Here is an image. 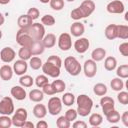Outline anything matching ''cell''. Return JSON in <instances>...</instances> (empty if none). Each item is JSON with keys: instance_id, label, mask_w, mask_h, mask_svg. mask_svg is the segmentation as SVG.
Wrapping results in <instances>:
<instances>
[{"instance_id": "cell-9", "label": "cell", "mask_w": 128, "mask_h": 128, "mask_svg": "<svg viewBox=\"0 0 128 128\" xmlns=\"http://www.w3.org/2000/svg\"><path fill=\"white\" fill-rule=\"evenodd\" d=\"M106 10L110 14H121L125 10V6L120 0H113L109 2L106 6Z\"/></svg>"}, {"instance_id": "cell-44", "label": "cell", "mask_w": 128, "mask_h": 128, "mask_svg": "<svg viewBox=\"0 0 128 128\" xmlns=\"http://www.w3.org/2000/svg\"><path fill=\"white\" fill-rule=\"evenodd\" d=\"M117 99L118 101L123 104V105H127L128 104V92L126 91H119L118 95H117Z\"/></svg>"}, {"instance_id": "cell-33", "label": "cell", "mask_w": 128, "mask_h": 128, "mask_svg": "<svg viewBox=\"0 0 128 128\" xmlns=\"http://www.w3.org/2000/svg\"><path fill=\"white\" fill-rule=\"evenodd\" d=\"M107 91H108L107 86L103 83H97L93 87V92L97 96H104V95H106Z\"/></svg>"}, {"instance_id": "cell-31", "label": "cell", "mask_w": 128, "mask_h": 128, "mask_svg": "<svg viewBox=\"0 0 128 128\" xmlns=\"http://www.w3.org/2000/svg\"><path fill=\"white\" fill-rule=\"evenodd\" d=\"M105 116H106V119H107V121H108L109 123L115 124V123H117V122L120 121V114H119V112H118L117 110H115V109H113V110H111L110 112H108Z\"/></svg>"}, {"instance_id": "cell-8", "label": "cell", "mask_w": 128, "mask_h": 128, "mask_svg": "<svg viewBox=\"0 0 128 128\" xmlns=\"http://www.w3.org/2000/svg\"><path fill=\"white\" fill-rule=\"evenodd\" d=\"M42 71L45 75H48L52 78H58L60 75V67L46 61L44 64H42Z\"/></svg>"}, {"instance_id": "cell-13", "label": "cell", "mask_w": 128, "mask_h": 128, "mask_svg": "<svg viewBox=\"0 0 128 128\" xmlns=\"http://www.w3.org/2000/svg\"><path fill=\"white\" fill-rule=\"evenodd\" d=\"M74 49L76 50V52L77 53H79V54H83V53H85L87 50H88V48H89V46H90V42H89V40L87 39V38H85V37H80V38H78L75 42H74Z\"/></svg>"}, {"instance_id": "cell-41", "label": "cell", "mask_w": 128, "mask_h": 128, "mask_svg": "<svg viewBox=\"0 0 128 128\" xmlns=\"http://www.w3.org/2000/svg\"><path fill=\"white\" fill-rule=\"evenodd\" d=\"M55 22H56L55 18L50 14H46V15L42 16V18H41V23L45 26H53L55 24Z\"/></svg>"}, {"instance_id": "cell-51", "label": "cell", "mask_w": 128, "mask_h": 128, "mask_svg": "<svg viewBox=\"0 0 128 128\" xmlns=\"http://www.w3.org/2000/svg\"><path fill=\"white\" fill-rule=\"evenodd\" d=\"M72 126H73V128H86L87 124L84 121H75L72 124Z\"/></svg>"}, {"instance_id": "cell-17", "label": "cell", "mask_w": 128, "mask_h": 128, "mask_svg": "<svg viewBox=\"0 0 128 128\" xmlns=\"http://www.w3.org/2000/svg\"><path fill=\"white\" fill-rule=\"evenodd\" d=\"M10 93L13 98H15L16 100H19V101H22L27 97V93H26L25 89L23 88V86H21V85L13 86L11 88Z\"/></svg>"}, {"instance_id": "cell-10", "label": "cell", "mask_w": 128, "mask_h": 128, "mask_svg": "<svg viewBox=\"0 0 128 128\" xmlns=\"http://www.w3.org/2000/svg\"><path fill=\"white\" fill-rule=\"evenodd\" d=\"M58 47L62 51H68L72 47L71 35L68 33H61L58 37Z\"/></svg>"}, {"instance_id": "cell-5", "label": "cell", "mask_w": 128, "mask_h": 128, "mask_svg": "<svg viewBox=\"0 0 128 128\" xmlns=\"http://www.w3.org/2000/svg\"><path fill=\"white\" fill-rule=\"evenodd\" d=\"M16 41L20 46L30 47L34 40L29 35L27 28H20L16 33Z\"/></svg>"}, {"instance_id": "cell-11", "label": "cell", "mask_w": 128, "mask_h": 128, "mask_svg": "<svg viewBox=\"0 0 128 128\" xmlns=\"http://www.w3.org/2000/svg\"><path fill=\"white\" fill-rule=\"evenodd\" d=\"M83 71L86 77L88 78H93L96 73H97V64L94 60L92 59H88L84 62L83 65Z\"/></svg>"}, {"instance_id": "cell-22", "label": "cell", "mask_w": 128, "mask_h": 128, "mask_svg": "<svg viewBox=\"0 0 128 128\" xmlns=\"http://www.w3.org/2000/svg\"><path fill=\"white\" fill-rule=\"evenodd\" d=\"M42 43L45 48H52L56 44V36L53 33H48V34L44 35V37L42 39Z\"/></svg>"}, {"instance_id": "cell-21", "label": "cell", "mask_w": 128, "mask_h": 128, "mask_svg": "<svg viewBox=\"0 0 128 128\" xmlns=\"http://www.w3.org/2000/svg\"><path fill=\"white\" fill-rule=\"evenodd\" d=\"M17 23H18L19 28H28L33 24V20L27 14H23L18 17Z\"/></svg>"}, {"instance_id": "cell-40", "label": "cell", "mask_w": 128, "mask_h": 128, "mask_svg": "<svg viewBox=\"0 0 128 128\" xmlns=\"http://www.w3.org/2000/svg\"><path fill=\"white\" fill-rule=\"evenodd\" d=\"M12 126V120L8 115L0 116V128H10Z\"/></svg>"}, {"instance_id": "cell-16", "label": "cell", "mask_w": 128, "mask_h": 128, "mask_svg": "<svg viewBox=\"0 0 128 128\" xmlns=\"http://www.w3.org/2000/svg\"><path fill=\"white\" fill-rule=\"evenodd\" d=\"M27 69H28V64L25 60H22V59H19V60H16L13 64V71L16 75H24L26 72H27Z\"/></svg>"}, {"instance_id": "cell-24", "label": "cell", "mask_w": 128, "mask_h": 128, "mask_svg": "<svg viewBox=\"0 0 128 128\" xmlns=\"http://www.w3.org/2000/svg\"><path fill=\"white\" fill-rule=\"evenodd\" d=\"M47 114V108L45 105L43 104H36L33 108V115L36 117V118H39V119H42L46 116Z\"/></svg>"}, {"instance_id": "cell-15", "label": "cell", "mask_w": 128, "mask_h": 128, "mask_svg": "<svg viewBox=\"0 0 128 128\" xmlns=\"http://www.w3.org/2000/svg\"><path fill=\"white\" fill-rule=\"evenodd\" d=\"M16 52L11 47H4L0 51V59L4 63H10L15 59Z\"/></svg>"}, {"instance_id": "cell-19", "label": "cell", "mask_w": 128, "mask_h": 128, "mask_svg": "<svg viewBox=\"0 0 128 128\" xmlns=\"http://www.w3.org/2000/svg\"><path fill=\"white\" fill-rule=\"evenodd\" d=\"M13 73H14L13 68L11 66L7 65V64H5V65H3V66L0 67V77L4 81L11 80L12 77H13Z\"/></svg>"}, {"instance_id": "cell-6", "label": "cell", "mask_w": 128, "mask_h": 128, "mask_svg": "<svg viewBox=\"0 0 128 128\" xmlns=\"http://www.w3.org/2000/svg\"><path fill=\"white\" fill-rule=\"evenodd\" d=\"M15 111L14 108V103L11 97H4L0 101V114L2 115H11Z\"/></svg>"}, {"instance_id": "cell-14", "label": "cell", "mask_w": 128, "mask_h": 128, "mask_svg": "<svg viewBox=\"0 0 128 128\" xmlns=\"http://www.w3.org/2000/svg\"><path fill=\"white\" fill-rule=\"evenodd\" d=\"M100 106H101V108H102V111H103L104 115H106L108 112H110L111 110L114 109L115 102H114L113 98L104 95V96H102V98L100 99Z\"/></svg>"}, {"instance_id": "cell-57", "label": "cell", "mask_w": 128, "mask_h": 128, "mask_svg": "<svg viewBox=\"0 0 128 128\" xmlns=\"http://www.w3.org/2000/svg\"><path fill=\"white\" fill-rule=\"evenodd\" d=\"M41 3H43V4H47V3H49V1L50 0H39Z\"/></svg>"}, {"instance_id": "cell-58", "label": "cell", "mask_w": 128, "mask_h": 128, "mask_svg": "<svg viewBox=\"0 0 128 128\" xmlns=\"http://www.w3.org/2000/svg\"><path fill=\"white\" fill-rule=\"evenodd\" d=\"M1 38H2V31L0 30V39H1Z\"/></svg>"}, {"instance_id": "cell-4", "label": "cell", "mask_w": 128, "mask_h": 128, "mask_svg": "<svg viewBox=\"0 0 128 128\" xmlns=\"http://www.w3.org/2000/svg\"><path fill=\"white\" fill-rule=\"evenodd\" d=\"M27 31L33 40H42L45 35V28L42 23H33L27 28Z\"/></svg>"}, {"instance_id": "cell-46", "label": "cell", "mask_w": 128, "mask_h": 128, "mask_svg": "<svg viewBox=\"0 0 128 128\" xmlns=\"http://www.w3.org/2000/svg\"><path fill=\"white\" fill-rule=\"evenodd\" d=\"M70 122L71 121H74V120H76V118H77V116H78V114H77V111L75 110V109H73V108H71V109H68L67 111H66V113H65V115H64Z\"/></svg>"}, {"instance_id": "cell-7", "label": "cell", "mask_w": 128, "mask_h": 128, "mask_svg": "<svg viewBox=\"0 0 128 128\" xmlns=\"http://www.w3.org/2000/svg\"><path fill=\"white\" fill-rule=\"evenodd\" d=\"M62 110V101L59 97H51L48 101V113L52 116L58 115Z\"/></svg>"}, {"instance_id": "cell-27", "label": "cell", "mask_w": 128, "mask_h": 128, "mask_svg": "<svg viewBox=\"0 0 128 128\" xmlns=\"http://www.w3.org/2000/svg\"><path fill=\"white\" fill-rule=\"evenodd\" d=\"M103 121V117L101 114L99 113H93L89 116V124L92 127H98L102 124Z\"/></svg>"}, {"instance_id": "cell-37", "label": "cell", "mask_w": 128, "mask_h": 128, "mask_svg": "<svg viewBox=\"0 0 128 128\" xmlns=\"http://www.w3.org/2000/svg\"><path fill=\"white\" fill-rule=\"evenodd\" d=\"M116 75L121 78V79H125L128 77V65L127 64H123L120 65L117 69H116Z\"/></svg>"}, {"instance_id": "cell-36", "label": "cell", "mask_w": 128, "mask_h": 128, "mask_svg": "<svg viewBox=\"0 0 128 128\" xmlns=\"http://www.w3.org/2000/svg\"><path fill=\"white\" fill-rule=\"evenodd\" d=\"M61 101H62V104H64L65 106H72L75 102V96L72 93L67 92L62 96Z\"/></svg>"}, {"instance_id": "cell-56", "label": "cell", "mask_w": 128, "mask_h": 128, "mask_svg": "<svg viewBox=\"0 0 128 128\" xmlns=\"http://www.w3.org/2000/svg\"><path fill=\"white\" fill-rule=\"evenodd\" d=\"M10 1H11V0H0V4H1V5H6V4H8Z\"/></svg>"}, {"instance_id": "cell-47", "label": "cell", "mask_w": 128, "mask_h": 128, "mask_svg": "<svg viewBox=\"0 0 128 128\" xmlns=\"http://www.w3.org/2000/svg\"><path fill=\"white\" fill-rule=\"evenodd\" d=\"M27 15L30 16V18H31L32 20H36V19L39 18L40 12H39V10H38L36 7H32V8H30V9L27 11Z\"/></svg>"}, {"instance_id": "cell-54", "label": "cell", "mask_w": 128, "mask_h": 128, "mask_svg": "<svg viewBox=\"0 0 128 128\" xmlns=\"http://www.w3.org/2000/svg\"><path fill=\"white\" fill-rule=\"evenodd\" d=\"M23 128H34V124L30 121H26L23 125Z\"/></svg>"}, {"instance_id": "cell-38", "label": "cell", "mask_w": 128, "mask_h": 128, "mask_svg": "<svg viewBox=\"0 0 128 128\" xmlns=\"http://www.w3.org/2000/svg\"><path fill=\"white\" fill-rule=\"evenodd\" d=\"M42 64H43L42 63V60L39 57H37V56H34V57H32V58L29 59V65H30V67L33 70L40 69L42 67Z\"/></svg>"}, {"instance_id": "cell-20", "label": "cell", "mask_w": 128, "mask_h": 128, "mask_svg": "<svg viewBox=\"0 0 128 128\" xmlns=\"http://www.w3.org/2000/svg\"><path fill=\"white\" fill-rule=\"evenodd\" d=\"M30 50H31L32 55H34V56L42 54L45 50V47L42 43V40H34L30 46Z\"/></svg>"}, {"instance_id": "cell-23", "label": "cell", "mask_w": 128, "mask_h": 128, "mask_svg": "<svg viewBox=\"0 0 128 128\" xmlns=\"http://www.w3.org/2000/svg\"><path fill=\"white\" fill-rule=\"evenodd\" d=\"M106 56V51L104 48H101V47H98L96 49H94L91 53V59L94 60L95 62H99V61H102Z\"/></svg>"}, {"instance_id": "cell-55", "label": "cell", "mask_w": 128, "mask_h": 128, "mask_svg": "<svg viewBox=\"0 0 128 128\" xmlns=\"http://www.w3.org/2000/svg\"><path fill=\"white\" fill-rule=\"evenodd\" d=\"M4 22H5V18H4V16H3V14H2V13H0V26H1V25H3V24H4Z\"/></svg>"}, {"instance_id": "cell-45", "label": "cell", "mask_w": 128, "mask_h": 128, "mask_svg": "<svg viewBox=\"0 0 128 128\" xmlns=\"http://www.w3.org/2000/svg\"><path fill=\"white\" fill-rule=\"evenodd\" d=\"M70 16H71V18H72L73 20H75V21H78V20L84 18V17H83V14H82V12H81V10L79 9V7L73 9V10L71 11V13H70Z\"/></svg>"}, {"instance_id": "cell-30", "label": "cell", "mask_w": 128, "mask_h": 128, "mask_svg": "<svg viewBox=\"0 0 128 128\" xmlns=\"http://www.w3.org/2000/svg\"><path fill=\"white\" fill-rule=\"evenodd\" d=\"M110 86H111L112 90L119 92V91L123 90V88H124V82H123V80H122L121 78L116 77V78H113V79L111 80Z\"/></svg>"}, {"instance_id": "cell-34", "label": "cell", "mask_w": 128, "mask_h": 128, "mask_svg": "<svg viewBox=\"0 0 128 128\" xmlns=\"http://www.w3.org/2000/svg\"><path fill=\"white\" fill-rule=\"evenodd\" d=\"M117 38L126 40L128 38V26L127 25H117Z\"/></svg>"}, {"instance_id": "cell-53", "label": "cell", "mask_w": 128, "mask_h": 128, "mask_svg": "<svg viewBox=\"0 0 128 128\" xmlns=\"http://www.w3.org/2000/svg\"><path fill=\"white\" fill-rule=\"evenodd\" d=\"M35 126H36V128H47L48 123L45 120H40V121H38V123Z\"/></svg>"}, {"instance_id": "cell-49", "label": "cell", "mask_w": 128, "mask_h": 128, "mask_svg": "<svg viewBox=\"0 0 128 128\" xmlns=\"http://www.w3.org/2000/svg\"><path fill=\"white\" fill-rule=\"evenodd\" d=\"M119 52L123 56H128V43L127 42H123V43L120 44V46H119Z\"/></svg>"}, {"instance_id": "cell-26", "label": "cell", "mask_w": 128, "mask_h": 128, "mask_svg": "<svg viewBox=\"0 0 128 128\" xmlns=\"http://www.w3.org/2000/svg\"><path fill=\"white\" fill-rule=\"evenodd\" d=\"M105 36L109 40H114L117 38V25L109 24L105 28Z\"/></svg>"}, {"instance_id": "cell-32", "label": "cell", "mask_w": 128, "mask_h": 128, "mask_svg": "<svg viewBox=\"0 0 128 128\" xmlns=\"http://www.w3.org/2000/svg\"><path fill=\"white\" fill-rule=\"evenodd\" d=\"M18 56L20 59L22 60H29L32 56V53H31V50H30V47H25V46H21V48L19 49L18 51Z\"/></svg>"}, {"instance_id": "cell-59", "label": "cell", "mask_w": 128, "mask_h": 128, "mask_svg": "<svg viewBox=\"0 0 128 128\" xmlns=\"http://www.w3.org/2000/svg\"><path fill=\"white\" fill-rule=\"evenodd\" d=\"M66 1H68V2H73V1H75V0H66Z\"/></svg>"}, {"instance_id": "cell-42", "label": "cell", "mask_w": 128, "mask_h": 128, "mask_svg": "<svg viewBox=\"0 0 128 128\" xmlns=\"http://www.w3.org/2000/svg\"><path fill=\"white\" fill-rule=\"evenodd\" d=\"M56 125L58 128H69L70 127V121L65 116H60L56 120Z\"/></svg>"}, {"instance_id": "cell-2", "label": "cell", "mask_w": 128, "mask_h": 128, "mask_svg": "<svg viewBox=\"0 0 128 128\" xmlns=\"http://www.w3.org/2000/svg\"><path fill=\"white\" fill-rule=\"evenodd\" d=\"M64 67L65 70L71 75V76H77L80 74L81 72V64L79 63V61L73 57V56H68L65 58L64 60Z\"/></svg>"}, {"instance_id": "cell-1", "label": "cell", "mask_w": 128, "mask_h": 128, "mask_svg": "<svg viewBox=\"0 0 128 128\" xmlns=\"http://www.w3.org/2000/svg\"><path fill=\"white\" fill-rule=\"evenodd\" d=\"M76 103H77V114L82 116V117H86L91 113L92 107H93V100L85 95V94H81L79 95L76 99H75Z\"/></svg>"}, {"instance_id": "cell-28", "label": "cell", "mask_w": 128, "mask_h": 128, "mask_svg": "<svg viewBox=\"0 0 128 128\" xmlns=\"http://www.w3.org/2000/svg\"><path fill=\"white\" fill-rule=\"evenodd\" d=\"M104 67L107 71H113L117 67V60L113 56H108L105 58L104 61Z\"/></svg>"}, {"instance_id": "cell-48", "label": "cell", "mask_w": 128, "mask_h": 128, "mask_svg": "<svg viewBox=\"0 0 128 128\" xmlns=\"http://www.w3.org/2000/svg\"><path fill=\"white\" fill-rule=\"evenodd\" d=\"M47 61L50 62V63H52V64H54V65H56V66H58V67H60V68L62 66V60H61V58L59 56H56V55H51L47 59Z\"/></svg>"}, {"instance_id": "cell-29", "label": "cell", "mask_w": 128, "mask_h": 128, "mask_svg": "<svg viewBox=\"0 0 128 128\" xmlns=\"http://www.w3.org/2000/svg\"><path fill=\"white\" fill-rule=\"evenodd\" d=\"M51 86H52V88H53L55 94H56V93H61V92H63V91L65 90V88H66L65 82H64L63 80H61V79H56V80H54V81L51 83Z\"/></svg>"}, {"instance_id": "cell-35", "label": "cell", "mask_w": 128, "mask_h": 128, "mask_svg": "<svg viewBox=\"0 0 128 128\" xmlns=\"http://www.w3.org/2000/svg\"><path fill=\"white\" fill-rule=\"evenodd\" d=\"M19 83L23 87H31L34 84V79L30 75H21L19 78Z\"/></svg>"}, {"instance_id": "cell-52", "label": "cell", "mask_w": 128, "mask_h": 128, "mask_svg": "<svg viewBox=\"0 0 128 128\" xmlns=\"http://www.w3.org/2000/svg\"><path fill=\"white\" fill-rule=\"evenodd\" d=\"M120 120L123 122V124L125 126H128V112L125 111L121 116H120Z\"/></svg>"}, {"instance_id": "cell-3", "label": "cell", "mask_w": 128, "mask_h": 128, "mask_svg": "<svg viewBox=\"0 0 128 128\" xmlns=\"http://www.w3.org/2000/svg\"><path fill=\"white\" fill-rule=\"evenodd\" d=\"M27 117H28V113L26 109L24 108L16 109V111H14V114L11 118L12 125H14L15 127H23L24 123L27 121Z\"/></svg>"}, {"instance_id": "cell-25", "label": "cell", "mask_w": 128, "mask_h": 128, "mask_svg": "<svg viewBox=\"0 0 128 128\" xmlns=\"http://www.w3.org/2000/svg\"><path fill=\"white\" fill-rule=\"evenodd\" d=\"M29 99L32 102H36L39 103L44 99V93L42 90L39 89H33L29 92Z\"/></svg>"}, {"instance_id": "cell-39", "label": "cell", "mask_w": 128, "mask_h": 128, "mask_svg": "<svg viewBox=\"0 0 128 128\" xmlns=\"http://www.w3.org/2000/svg\"><path fill=\"white\" fill-rule=\"evenodd\" d=\"M35 84L37 87L39 88H42L44 87L46 84L49 83V80H48V77L46 75H38L36 78H35Z\"/></svg>"}, {"instance_id": "cell-12", "label": "cell", "mask_w": 128, "mask_h": 128, "mask_svg": "<svg viewBox=\"0 0 128 128\" xmlns=\"http://www.w3.org/2000/svg\"><path fill=\"white\" fill-rule=\"evenodd\" d=\"M95 8H96L95 3H94L92 0H84V1L80 4V6H79V9L81 10V12H82L84 18L90 16V15L94 12Z\"/></svg>"}, {"instance_id": "cell-50", "label": "cell", "mask_w": 128, "mask_h": 128, "mask_svg": "<svg viewBox=\"0 0 128 128\" xmlns=\"http://www.w3.org/2000/svg\"><path fill=\"white\" fill-rule=\"evenodd\" d=\"M42 91H43L44 94L49 95V96L55 94V92H54V90H53V88H52V86H51L50 83H48V84H46L44 87H42Z\"/></svg>"}, {"instance_id": "cell-43", "label": "cell", "mask_w": 128, "mask_h": 128, "mask_svg": "<svg viewBox=\"0 0 128 128\" xmlns=\"http://www.w3.org/2000/svg\"><path fill=\"white\" fill-rule=\"evenodd\" d=\"M50 7L55 11H60L64 8V0H50Z\"/></svg>"}, {"instance_id": "cell-18", "label": "cell", "mask_w": 128, "mask_h": 128, "mask_svg": "<svg viewBox=\"0 0 128 128\" xmlns=\"http://www.w3.org/2000/svg\"><path fill=\"white\" fill-rule=\"evenodd\" d=\"M70 32H71V35L74 37H81L85 32V27L81 22L75 21L70 26Z\"/></svg>"}]
</instances>
